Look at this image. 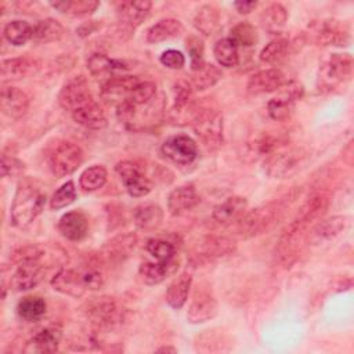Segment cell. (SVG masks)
Returning <instances> with one entry per match:
<instances>
[{
  "instance_id": "cell-18",
  "label": "cell",
  "mask_w": 354,
  "mask_h": 354,
  "mask_svg": "<svg viewBox=\"0 0 354 354\" xmlns=\"http://www.w3.org/2000/svg\"><path fill=\"white\" fill-rule=\"evenodd\" d=\"M152 7L151 1H120L116 4L118 19L124 29H136L148 17Z\"/></svg>"
},
{
  "instance_id": "cell-12",
  "label": "cell",
  "mask_w": 354,
  "mask_h": 354,
  "mask_svg": "<svg viewBox=\"0 0 354 354\" xmlns=\"http://www.w3.org/2000/svg\"><path fill=\"white\" fill-rule=\"evenodd\" d=\"M15 271L10 278V288L15 292L29 290L40 283L44 275L41 260H22L15 263Z\"/></svg>"
},
{
  "instance_id": "cell-29",
  "label": "cell",
  "mask_w": 354,
  "mask_h": 354,
  "mask_svg": "<svg viewBox=\"0 0 354 354\" xmlns=\"http://www.w3.org/2000/svg\"><path fill=\"white\" fill-rule=\"evenodd\" d=\"M347 227V217L344 216H333L330 218L322 220L313 227L308 234V241L314 245H319L322 242L330 241L336 238L340 232Z\"/></svg>"
},
{
  "instance_id": "cell-35",
  "label": "cell",
  "mask_w": 354,
  "mask_h": 354,
  "mask_svg": "<svg viewBox=\"0 0 354 354\" xmlns=\"http://www.w3.org/2000/svg\"><path fill=\"white\" fill-rule=\"evenodd\" d=\"M136 241L137 238L134 234L118 235L109 242H106V245L104 246V254L111 261H122L134 249Z\"/></svg>"
},
{
  "instance_id": "cell-39",
  "label": "cell",
  "mask_w": 354,
  "mask_h": 354,
  "mask_svg": "<svg viewBox=\"0 0 354 354\" xmlns=\"http://www.w3.org/2000/svg\"><path fill=\"white\" fill-rule=\"evenodd\" d=\"M218 21H220V14L213 4L202 6L194 17L195 28L206 36L212 35L217 29Z\"/></svg>"
},
{
  "instance_id": "cell-25",
  "label": "cell",
  "mask_w": 354,
  "mask_h": 354,
  "mask_svg": "<svg viewBox=\"0 0 354 354\" xmlns=\"http://www.w3.org/2000/svg\"><path fill=\"white\" fill-rule=\"evenodd\" d=\"M178 270V260L171 259L167 261H145L140 266V277L147 285H158L163 282L166 278L176 274Z\"/></svg>"
},
{
  "instance_id": "cell-51",
  "label": "cell",
  "mask_w": 354,
  "mask_h": 354,
  "mask_svg": "<svg viewBox=\"0 0 354 354\" xmlns=\"http://www.w3.org/2000/svg\"><path fill=\"white\" fill-rule=\"evenodd\" d=\"M160 62L169 69H181L185 64V58L178 50H166L160 55Z\"/></svg>"
},
{
  "instance_id": "cell-19",
  "label": "cell",
  "mask_w": 354,
  "mask_h": 354,
  "mask_svg": "<svg viewBox=\"0 0 354 354\" xmlns=\"http://www.w3.org/2000/svg\"><path fill=\"white\" fill-rule=\"evenodd\" d=\"M51 286L66 296L80 297L87 290L82 272L73 268H61L51 279Z\"/></svg>"
},
{
  "instance_id": "cell-26",
  "label": "cell",
  "mask_w": 354,
  "mask_h": 354,
  "mask_svg": "<svg viewBox=\"0 0 354 354\" xmlns=\"http://www.w3.org/2000/svg\"><path fill=\"white\" fill-rule=\"evenodd\" d=\"M199 202L201 198L192 185H181L169 194L167 209L173 216H180L194 209Z\"/></svg>"
},
{
  "instance_id": "cell-3",
  "label": "cell",
  "mask_w": 354,
  "mask_h": 354,
  "mask_svg": "<svg viewBox=\"0 0 354 354\" xmlns=\"http://www.w3.org/2000/svg\"><path fill=\"white\" fill-rule=\"evenodd\" d=\"M353 57L350 54H332L318 71L319 91H332L339 86H344L353 75Z\"/></svg>"
},
{
  "instance_id": "cell-30",
  "label": "cell",
  "mask_w": 354,
  "mask_h": 354,
  "mask_svg": "<svg viewBox=\"0 0 354 354\" xmlns=\"http://www.w3.org/2000/svg\"><path fill=\"white\" fill-rule=\"evenodd\" d=\"M72 118L77 124L90 130H101L108 124L104 111L94 100L75 109L72 112Z\"/></svg>"
},
{
  "instance_id": "cell-52",
  "label": "cell",
  "mask_w": 354,
  "mask_h": 354,
  "mask_svg": "<svg viewBox=\"0 0 354 354\" xmlns=\"http://www.w3.org/2000/svg\"><path fill=\"white\" fill-rule=\"evenodd\" d=\"M257 1H235L234 7L239 14H249L253 8H256Z\"/></svg>"
},
{
  "instance_id": "cell-43",
  "label": "cell",
  "mask_w": 354,
  "mask_h": 354,
  "mask_svg": "<svg viewBox=\"0 0 354 354\" xmlns=\"http://www.w3.org/2000/svg\"><path fill=\"white\" fill-rule=\"evenodd\" d=\"M156 97V84L151 80L138 82L129 93L126 101L131 102L134 106H142L151 104Z\"/></svg>"
},
{
  "instance_id": "cell-1",
  "label": "cell",
  "mask_w": 354,
  "mask_h": 354,
  "mask_svg": "<svg viewBox=\"0 0 354 354\" xmlns=\"http://www.w3.org/2000/svg\"><path fill=\"white\" fill-rule=\"evenodd\" d=\"M46 192L32 180H25L18 184L11 205V223L15 227L24 228L29 225L44 209Z\"/></svg>"
},
{
  "instance_id": "cell-14",
  "label": "cell",
  "mask_w": 354,
  "mask_h": 354,
  "mask_svg": "<svg viewBox=\"0 0 354 354\" xmlns=\"http://www.w3.org/2000/svg\"><path fill=\"white\" fill-rule=\"evenodd\" d=\"M90 101H93V97L83 76H76L66 82L58 94L59 105L71 113Z\"/></svg>"
},
{
  "instance_id": "cell-50",
  "label": "cell",
  "mask_w": 354,
  "mask_h": 354,
  "mask_svg": "<svg viewBox=\"0 0 354 354\" xmlns=\"http://www.w3.org/2000/svg\"><path fill=\"white\" fill-rule=\"evenodd\" d=\"M25 166L21 160H18L17 158L3 153L1 155V176L3 177H14L18 176L24 171Z\"/></svg>"
},
{
  "instance_id": "cell-2",
  "label": "cell",
  "mask_w": 354,
  "mask_h": 354,
  "mask_svg": "<svg viewBox=\"0 0 354 354\" xmlns=\"http://www.w3.org/2000/svg\"><path fill=\"white\" fill-rule=\"evenodd\" d=\"M285 205L282 202H271L261 207L245 212L236 221V231L242 238H250L270 231L282 217Z\"/></svg>"
},
{
  "instance_id": "cell-23",
  "label": "cell",
  "mask_w": 354,
  "mask_h": 354,
  "mask_svg": "<svg viewBox=\"0 0 354 354\" xmlns=\"http://www.w3.org/2000/svg\"><path fill=\"white\" fill-rule=\"evenodd\" d=\"M246 209H248V201L245 198L230 196L213 209L212 217L220 225H231L245 214Z\"/></svg>"
},
{
  "instance_id": "cell-24",
  "label": "cell",
  "mask_w": 354,
  "mask_h": 354,
  "mask_svg": "<svg viewBox=\"0 0 354 354\" xmlns=\"http://www.w3.org/2000/svg\"><path fill=\"white\" fill-rule=\"evenodd\" d=\"M137 76H127V75H120L115 76L109 80H105V83L101 87V97L106 102H118L120 104L124 101L131 91V88L138 83Z\"/></svg>"
},
{
  "instance_id": "cell-11",
  "label": "cell",
  "mask_w": 354,
  "mask_h": 354,
  "mask_svg": "<svg viewBox=\"0 0 354 354\" xmlns=\"http://www.w3.org/2000/svg\"><path fill=\"white\" fill-rule=\"evenodd\" d=\"M115 170L131 196L140 198L151 192L152 184L137 163L131 160H122L116 163Z\"/></svg>"
},
{
  "instance_id": "cell-16",
  "label": "cell",
  "mask_w": 354,
  "mask_h": 354,
  "mask_svg": "<svg viewBox=\"0 0 354 354\" xmlns=\"http://www.w3.org/2000/svg\"><path fill=\"white\" fill-rule=\"evenodd\" d=\"M217 300L207 290H196L191 299L187 311V319L191 324H202L217 315Z\"/></svg>"
},
{
  "instance_id": "cell-41",
  "label": "cell",
  "mask_w": 354,
  "mask_h": 354,
  "mask_svg": "<svg viewBox=\"0 0 354 354\" xmlns=\"http://www.w3.org/2000/svg\"><path fill=\"white\" fill-rule=\"evenodd\" d=\"M33 26L22 19H15L4 26V37L12 46H24L29 39H32Z\"/></svg>"
},
{
  "instance_id": "cell-7",
  "label": "cell",
  "mask_w": 354,
  "mask_h": 354,
  "mask_svg": "<svg viewBox=\"0 0 354 354\" xmlns=\"http://www.w3.org/2000/svg\"><path fill=\"white\" fill-rule=\"evenodd\" d=\"M174 101L171 108L169 109V119L177 124L192 123L194 118L198 113L194 100V88L191 82L188 80H178L174 84Z\"/></svg>"
},
{
  "instance_id": "cell-32",
  "label": "cell",
  "mask_w": 354,
  "mask_h": 354,
  "mask_svg": "<svg viewBox=\"0 0 354 354\" xmlns=\"http://www.w3.org/2000/svg\"><path fill=\"white\" fill-rule=\"evenodd\" d=\"M192 285V277L189 272H183L174 278L166 290V301L174 310H180L188 299V293Z\"/></svg>"
},
{
  "instance_id": "cell-53",
  "label": "cell",
  "mask_w": 354,
  "mask_h": 354,
  "mask_svg": "<svg viewBox=\"0 0 354 354\" xmlns=\"http://www.w3.org/2000/svg\"><path fill=\"white\" fill-rule=\"evenodd\" d=\"M97 28H98V25L95 24V21H90V22L83 24V25L79 28L77 33H79L80 36H87V35H90L91 32H94Z\"/></svg>"
},
{
  "instance_id": "cell-44",
  "label": "cell",
  "mask_w": 354,
  "mask_h": 354,
  "mask_svg": "<svg viewBox=\"0 0 354 354\" xmlns=\"http://www.w3.org/2000/svg\"><path fill=\"white\" fill-rule=\"evenodd\" d=\"M106 177H108V174H106L105 167L100 166V165H94V166L86 169L80 174L79 184L84 191L93 192V191H97L104 187V184L106 183Z\"/></svg>"
},
{
  "instance_id": "cell-45",
  "label": "cell",
  "mask_w": 354,
  "mask_h": 354,
  "mask_svg": "<svg viewBox=\"0 0 354 354\" xmlns=\"http://www.w3.org/2000/svg\"><path fill=\"white\" fill-rule=\"evenodd\" d=\"M221 79V72L213 64H205V66L196 71L192 76L191 86L194 90H206L214 86Z\"/></svg>"
},
{
  "instance_id": "cell-31",
  "label": "cell",
  "mask_w": 354,
  "mask_h": 354,
  "mask_svg": "<svg viewBox=\"0 0 354 354\" xmlns=\"http://www.w3.org/2000/svg\"><path fill=\"white\" fill-rule=\"evenodd\" d=\"M286 21H288V11L279 3H272L267 6L260 15V24L263 29L270 35H279L285 28Z\"/></svg>"
},
{
  "instance_id": "cell-15",
  "label": "cell",
  "mask_w": 354,
  "mask_h": 354,
  "mask_svg": "<svg viewBox=\"0 0 354 354\" xmlns=\"http://www.w3.org/2000/svg\"><path fill=\"white\" fill-rule=\"evenodd\" d=\"M235 241L228 236H206L196 248L194 259L198 263H207L231 254L235 250Z\"/></svg>"
},
{
  "instance_id": "cell-21",
  "label": "cell",
  "mask_w": 354,
  "mask_h": 354,
  "mask_svg": "<svg viewBox=\"0 0 354 354\" xmlns=\"http://www.w3.org/2000/svg\"><path fill=\"white\" fill-rule=\"evenodd\" d=\"M87 69L91 73V76L97 79L109 80L115 76L123 75L129 69V66L124 62L112 59L102 53H95L88 57Z\"/></svg>"
},
{
  "instance_id": "cell-10",
  "label": "cell",
  "mask_w": 354,
  "mask_h": 354,
  "mask_svg": "<svg viewBox=\"0 0 354 354\" xmlns=\"http://www.w3.org/2000/svg\"><path fill=\"white\" fill-rule=\"evenodd\" d=\"M87 315L98 329H111L122 321L123 311L112 297H97L87 304Z\"/></svg>"
},
{
  "instance_id": "cell-47",
  "label": "cell",
  "mask_w": 354,
  "mask_h": 354,
  "mask_svg": "<svg viewBox=\"0 0 354 354\" xmlns=\"http://www.w3.org/2000/svg\"><path fill=\"white\" fill-rule=\"evenodd\" d=\"M147 250L159 261H167L176 259V246L163 238H151L145 245Z\"/></svg>"
},
{
  "instance_id": "cell-37",
  "label": "cell",
  "mask_w": 354,
  "mask_h": 354,
  "mask_svg": "<svg viewBox=\"0 0 354 354\" xmlns=\"http://www.w3.org/2000/svg\"><path fill=\"white\" fill-rule=\"evenodd\" d=\"M163 218L162 209L155 203H144L134 210V223L141 230L156 228Z\"/></svg>"
},
{
  "instance_id": "cell-33",
  "label": "cell",
  "mask_w": 354,
  "mask_h": 354,
  "mask_svg": "<svg viewBox=\"0 0 354 354\" xmlns=\"http://www.w3.org/2000/svg\"><path fill=\"white\" fill-rule=\"evenodd\" d=\"M293 51V43L288 39H274L271 40L261 51H260V61L270 64V65H277L285 61Z\"/></svg>"
},
{
  "instance_id": "cell-22",
  "label": "cell",
  "mask_w": 354,
  "mask_h": 354,
  "mask_svg": "<svg viewBox=\"0 0 354 354\" xmlns=\"http://www.w3.org/2000/svg\"><path fill=\"white\" fill-rule=\"evenodd\" d=\"M283 83H285L283 73L277 68H271V69H264L254 73L249 79L246 88H248V93L253 95H259V94L277 91Z\"/></svg>"
},
{
  "instance_id": "cell-8",
  "label": "cell",
  "mask_w": 354,
  "mask_h": 354,
  "mask_svg": "<svg viewBox=\"0 0 354 354\" xmlns=\"http://www.w3.org/2000/svg\"><path fill=\"white\" fill-rule=\"evenodd\" d=\"M277 91L267 102V111L274 120H285L292 115L296 101L303 97L304 88L299 82H285Z\"/></svg>"
},
{
  "instance_id": "cell-27",
  "label": "cell",
  "mask_w": 354,
  "mask_h": 354,
  "mask_svg": "<svg viewBox=\"0 0 354 354\" xmlns=\"http://www.w3.org/2000/svg\"><path fill=\"white\" fill-rule=\"evenodd\" d=\"M37 69H39L37 61L26 57L3 59L0 64L3 80H21L26 76L36 73Z\"/></svg>"
},
{
  "instance_id": "cell-34",
  "label": "cell",
  "mask_w": 354,
  "mask_h": 354,
  "mask_svg": "<svg viewBox=\"0 0 354 354\" xmlns=\"http://www.w3.org/2000/svg\"><path fill=\"white\" fill-rule=\"evenodd\" d=\"M183 29H184L183 24L178 19H173V18L162 19L147 30V41L152 44L165 41L167 39L176 37L180 33H183Z\"/></svg>"
},
{
  "instance_id": "cell-42",
  "label": "cell",
  "mask_w": 354,
  "mask_h": 354,
  "mask_svg": "<svg viewBox=\"0 0 354 354\" xmlns=\"http://www.w3.org/2000/svg\"><path fill=\"white\" fill-rule=\"evenodd\" d=\"M213 53H214V57H216L217 62L221 66L232 68L238 64V59H239L238 47L230 37H224V39L217 40L216 44H214Z\"/></svg>"
},
{
  "instance_id": "cell-46",
  "label": "cell",
  "mask_w": 354,
  "mask_h": 354,
  "mask_svg": "<svg viewBox=\"0 0 354 354\" xmlns=\"http://www.w3.org/2000/svg\"><path fill=\"white\" fill-rule=\"evenodd\" d=\"M230 39L241 47H252L257 43V32L254 26L249 22H239L231 29Z\"/></svg>"
},
{
  "instance_id": "cell-6",
  "label": "cell",
  "mask_w": 354,
  "mask_h": 354,
  "mask_svg": "<svg viewBox=\"0 0 354 354\" xmlns=\"http://www.w3.org/2000/svg\"><path fill=\"white\" fill-rule=\"evenodd\" d=\"M306 153L301 149L274 151L264 160V170L272 178H289L301 170Z\"/></svg>"
},
{
  "instance_id": "cell-49",
  "label": "cell",
  "mask_w": 354,
  "mask_h": 354,
  "mask_svg": "<svg viewBox=\"0 0 354 354\" xmlns=\"http://www.w3.org/2000/svg\"><path fill=\"white\" fill-rule=\"evenodd\" d=\"M187 50L191 58V69L194 72L202 69L205 66V58H203V43L196 36H189L187 39Z\"/></svg>"
},
{
  "instance_id": "cell-17",
  "label": "cell",
  "mask_w": 354,
  "mask_h": 354,
  "mask_svg": "<svg viewBox=\"0 0 354 354\" xmlns=\"http://www.w3.org/2000/svg\"><path fill=\"white\" fill-rule=\"evenodd\" d=\"M62 339V329L58 325H50L35 333L28 342L24 348L25 353H36V354H46L54 353L58 350L59 342Z\"/></svg>"
},
{
  "instance_id": "cell-28",
  "label": "cell",
  "mask_w": 354,
  "mask_h": 354,
  "mask_svg": "<svg viewBox=\"0 0 354 354\" xmlns=\"http://www.w3.org/2000/svg\"><path fill=\"white\" fill-rule=\"evenodd\" d=\"M58 231L69 241H80L87 235L88 221L82 212H68L59 218Z\"/></svg>"
},
{
  "instance_id": "cell-9",
  "label": "cell",
  "mask_w": 354,
  "mask_h": 354,
  "mask_svg": "<svg viewBox=\"0 0 354 354\" xmlns=\"http://www.w3.org/2000/svg\"><path fill=\"white\" fill-rule=\"evenodd\" d=\"M310 36L318 46L344 47L350 41L348 26L337 19H324L313 24Z\"/></svg>"
},
{
  "instance_id": "cell-5",
  "label": "cell",
  "mask_w": 354,
  "mask_h": 354,
  "mask_svg": "<svg viewBox=\"0 0 354 354\" xmlns=\"http://www.w3.org/2000/svg\"><path fill=\"white\" fill-rule=\"evenodd\" d=\"M48 167L57 178L72 174L83 162V151L79 145L62 141L58 142L48 153Z\"/></svg>"
},
{
  "instance_id": "cell-20",
  "label": "cell",
  "mask_w": 354,
  "mask_h": 354,
  "mask_svg": "<svg viewBox=\"0 0 354 354\" xmlns=\"http://www.w3.org/2000/svg\"><path fill=\"white\" fill-rule=\"evenodd\" d=\"M0 106L3 113L8 118L19 119L29 108V97L18 87L4 86L0 94Z\"/></svg>"
},
{
  "instance_id": "cell-40",
  "label": "cell",
  "mask_w": 354,
  "mask_h": 354,
  "mask_svg": "<svg viewBox=\"0 0 354 354\" xmlns=\"http://www.w3.org/2000/svg\"><path fill=\"white\" fill-rule=\"evenodd\" d=\"M47 304L40 296H26L22 297L17 304V313L21 318L26 321H36L46 314Z\"/></svg>"
},
{
  "instance_id": "cell-36",
  "label": "cell",
  "mask_w": 354,
  "mask_h": 354,
  "mask_svg": "<svg viewBox=\"0 0 354 354\" xmlns=\"http://www.w3.org/2000/svg\"><path fill=\"white\" fill-rule=\"evenodd\" d=\"M64 26L54 18H46L37 21L33 25L32 40L36 43H51L57 41L64 36Z\"/></svg>"
},
{
  "instance_id": "cell-54",
  "label": "cell",
  "mask_w": 354,
  "mask_h": 354,
  "mask_svg": "<svg viewBox=\"0 0 354 354\" xmlns=\"http://www.w3.org/2000/svg\"><path fill=\"white\" fill-rule=\"evenodd\" d=\"M158 351H170V353H176L177 350L174 348V347H160V348H158Z\"/></svg>"
},
{
  "instance_id": "cell-48",
  "label": "cell",
  "mask_w": 354,
  "mask_h": 354,
  "mask_svg": "<svg viewBox=\"0 0 354 354\" xmlns=\"http://www.w3.org/2000/svg\"><path fill=\"white\" fill-rule=\"evenodd\" d=\"M76 199V188L75 184L72 181H66L65 184H62L51 196L50 201V206L54 210L58 209H64L66 206H69L71 203H73Z\"/></svg>"
},
{
  "instance_id": "cell-4",
  "label": "cell",
  "mask_w": 354,
  "mask_h": 354,
  "mask_svg": "<svg viewBox=\"0 0 354 354\" xmlns=\"http://www.w3.org/2000/svg\"><path fill=\"white\" fill-rule=\"evenodd\" d=\"M192 127L207 149H217L223 144V116L216 109L198 111Z\"/></svg>"
},
{
  "instance_id": "cell-38",
  "label": "cell",
  "mask_w": 354,
  "mask_h": 354,
  "mask_svg": "<svg viewBox=\"0 0 354 354\" xmlns=\"http://www.w3.org/2000/svg\"><path fill=\"white\" fill-rule=\"evenodd\" d=\"M50 6L65 15L84 17V15L93 14L100 6V3L94 0H62V1H51Z\"/></svg>"
},
{
  "instance_id": "cell-13",
  "label": "cell",
  "mask_w": 354,
  "mask_h": 354,
  "mask_svg": "<svg viewBox=\"0 0 354 354\" xmlns=\"http://www.w3.org/2000/svg\"><path fill=\"white\" fill-rule=\"evenodd\" d=\"M162 153L176 165H189L198 156V147L188 136H173L162 144Z\"/></svg>"
}]
</instances>
